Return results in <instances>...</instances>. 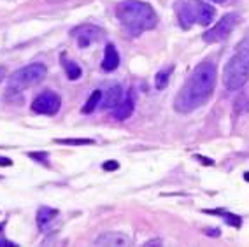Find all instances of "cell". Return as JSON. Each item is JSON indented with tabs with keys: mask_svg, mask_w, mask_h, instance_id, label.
I'll list each match as a JSON object with an SVG mask.
<instances>
[{
	"mask_svg": "<svg viewBox=\"0 0 249 247\" xmlns=\"http://www.w3.org/2000/svg\"><path fill=\"white\" fill-rule=\"evenodd\" d=\"M16 244L9 242V240H5V238H0V247H14Z\"/></svg>",
	"mask_w": 249,
	"mask_h": 247,
	"instance_id": "22",
	"label": "cell"
},
{
	"mask_svg": "<svg viewBox=\"0 0 249 247\" xmlns=\"http://www.w3.org/2000/svg\"><path fill=\"white\" fill-rule=\"evenodd\" d=\"M216 65L209 60L202 62L188 77L179 95L174 100V109L181 114H190L209 100L216 86Z\"/></svg>",
	"mask_w": 249,
	"mask_h": 247,
	"instance_id": "1",
	"label": "cell"
},
{
	"mask_svg": "<svg viewBox=\"0 0 249 247\" xmlns=\"http://www.w3.org/2000/svg\"><path fill=\"white\" fill-rule=\"evenodd\" d=\"M63 60V69H65V72H67L69 79L76 81L81 77V67L77 65L76 62H72V60H65V56L62 58Z\"/></svg>",
	"mask_w": 249,
	"mask_h": 247,
	"instance_id": "15",
	"label": "cell"
},
{
	"mask_svg": "<svg viewBox=\"0 0 249 247\" xmlns=\"http://www.w3.org/2000/svg\"><path fill=\"white\" fill-rule=\"evenodd\" d=\"M5 75H7V71H5V67H0V83L5 79Z\"/></svg>",
	"mask_w": 249,
	"mask_h": 247,
	"instance_id": "23",
	"label": "cell"
},
{
	"mask_svg": "<svg viewBox=\"0 0 249 247\" xmlns=\"http://www.w3.org/2000/svg\"><path fill=\"white\" fill-rule=\"evenodd\" d=\"M0 238H4V223L0 225Z\"/></svg>",
	"mask_w": 249,
	"mask_h": 247,
	"instance_id": "26",
	"label": "cell"
},
{
	"mask_svg": "<svg viewBox=\"0 0 249 247\" xmlns=\"http://www.w3.org/2000/svg\"><path fill=\"white\" fill-rule=\"evenodd\" d=\"M179 25L184 30L192 28L193 25H209L214 19V7L205 4L202 0H179L176 4Z\"/></svg>",
	"mask_w": 249,
	"mask_h": 247,
	"instance_id": "3",
	"label": "cell"
},
{
	"mask_svg": "<svg viewBox=\"0 0 249 247\" xmlns=\"http://www.w3.org/2000/svg\"><path fill=\"white\" fill-rule=\"evenodd\" d=\"M11 165H13V161L9 158H2L0 156V167H11Z\"/></svg>",
	"mask_w": 249,
	"mask_h": 247,
	"instance_id": "21",
	"label": "cell"
},
{
	"mask_svg": "<svg viewBox=\"0 0 249 247\" xmlns=\"http://www.w3.org/2000/svg\"><path fill=\"white\" fill-rule=\"evenodd\" d=\"M118 65H120V53H118V49L112 44H107L102 60V69L106 72H112L118 69Z\"/></svg>",
	"mask_w": 249,
	"mask_h": 247,
	"instance_id": "12",
	"label": "cell"
},
{
	"mask_svg": "<svg viewBox=\"0 0 249 247\" xmlns=\"http://www.w3.org/2000/svg\"><path fill=\"white\" fill-rule=\"evenodd\" d=\"M102 95L104 93L100 91V89H95V91L89 95L88 100H86L85 107H83V112H85V114H91V112L97 109V106H100V102H102Z\"/></svg>",
	"mask_w": 249,
	"mask_h": 247,
	"instance_id": "14",
	"label": "cell"
},
{
	"mask_svg": "<svg viewBox=\"0 0 249 247\" xmlns=\"http://www.w3.org/2000/svg\"><path fill=\"white\" fill-rule=\"evenodd\" d=\"M153 244H161V240H149V242H146L144 246H153Z\"/></svg>",
	"mask_w": 249,
	"mask_h": 247,
	"instance_id": "25",
	"label": "cell"
},
{
	"mask_svg": "<svg viewBox=\"0 0 249 247\" xmlns=\"http://www.w3.org/2000/svg\"><path fill=\"white\" fill-rule=\"evenodd\" d=\"M97 246H116V247H123V246H132V238L128 235L121 233V231H107V233L100 235V237L95 240Z\"/></svg>",
	"mask_w": 249,
	"mask_h": 247,
	"instance_id": "9",
	"label": "cell"
},
{
	"mask_svg": "<svg viewBox=\"0 0 249 247\" xmlns=\"http://www.w3.org/2000/svg\"><path fill=\"white\" fill-rule=\"evenodd\" d=\"M121 100H123V88H121L120 84H114V86H111V88L102 95L100 107H102V109H112V107L118 106Z\"/></svg>",
	"mask_w": 249,
	"mask_h": 247,
	"instance_id": "11",
	"label": "cell"
},
{
	"mask_svg": "<svg viewBox=\"0 0 249 247\" xmlns=\"http://www.w3.org/2000/svg\"><path fill=\"white\" fill-rule=\"evenodd\" d=\"M72 35L77 40L79 48H88L102 37V30L93 27V25H81V27L72 30Z\"/></svg>",
	"mask_w": 249,
	"mask_h": 247,
	"instance_id": "8",
	"label": "cell"
},
{
	"mask_svg": "<svg viewBox=\"0 0 249 247\" xmlns=\"http://www.w3.org/2000/svg\"><path fill=\"white\" fill-rule=\"evenodd\" d=\"M30 158L39 159L42 163H48V155H46V153H30Z\"/></svg>",
	"mask_w": 249,
	"mask_h": 247,
	"instance_id": "19",
	"label": "cell"
},
{
	"mask_svg": "<svg viewBox=\"0 0 249 247\" xmlns=\"http://www.w3.org/2000/svg\"><path fill=\"white\" fill-rule=\"evenodd\" d=\"M196 158L202 159V163H204V165H213L214 163L213 159H207V158H204V156H196Z\"/></svg>",
	"mask_w": 249,
	"mask_h": 247,
	"instance_id": "24",
	"label": "cell"
},
{
	"mask_svg": "<svg viewBox=\"0 0 249 247\" xmlns=\"http://www.w3.org/2000/svg\"><path fill=\"white\" fill-rule=\"evenodd\" d=\"M116 16L120 19L121 27L132 37H139L147 30H153L158 23L156 13L151 5L139 2V0H124L118 5Z\"/></svg>",
	"mask_w": 249,
	"mask_h": 247,
	"instance_id": "2",
	"label": "cell"
},
{
	"mask_svg": "<svg viewBox=\"0 0 249 247\" xmlns=\"http://www.w3.org/2000/svg\"><path fill=\"white\" fill-rule=\"evenodd\" d=\"M134 107H135L134 95L130 93V95H126V97H124L118 106L112 107L111 112H112V116H114V119H118V121H124V119H128L130 116H132Z\"/></svg>",
	"mask_w": 249,
	"mask_h": 247,
	"instance_id": "10",
	"label": "cell"
},
{
	"mask_svg": "<svg viewBox=\"0 0 249 247\" xmlns=\"http://www.w3.org/2000/svg\"><path fill=\"white\" fill-rule=\"evenodd\" d=\"M48 75V69L44 63H32V65L21 67L9 77V86H7V95L11 93H21L23 89L37 86L44 81Z\"/></svg>",
	"mask_w": 249,
	"mask_h": 247,
	"instance_id": "5",
	"label": "cell"
},
{
	"mask_svg": "<svg viewBox=\"0 0 249 247\" xmlns=\"http://www.w3.org/2000/svg\"><path fill=\"white\" fill-rule=\"evenodd\" d=\"M249 81V48H242L228 60L223 71V83L228 89L237 91Z\"/></svg>",
	"mask_w": 249,
	"mask_h": 247,
	"instance_id": "4",
	"label": "cell"
},
{
	"mask_svg": "<svg viewBox=\"0 0 249 247\" xmlns=\"http://www.w3.org/2000/svg\"><path fill=\"white\" fill-rule=\"evenodd\" d=\"M118 168H120L118 161H106L104 163V170H118Z\"/></svg>",
	"mask_w": 249,
	"mask_h": 247,
	"instance_id": "20",
	"label": "cell"
},
{
	"mask_svg": "<svg viewBox=\"0 0 249 247\" xmlns=\"http://www.w3.org/2000/svg\"><path fill=\"white\" fill-rule=\"evenodd\" d=\"M205 212H209V211H205ZM209 214H219V216H223V219L227 221L230 226H233V228H239L240 226V217L235 216V214H230V212H225V211H211Z\"/></svg>",
	"mask_w": 249,
	"mask_h": 247,
	"instance_id": "17",
	"label": "cell"
},
{
	"mask_svg": "<svg viewBox=\"0 0 249 247\" xmlns=\"http://www.w3.org/2000/svg\"><path fill=\"white\" fill-rule=\"evenodd\" d=\"M62 106V98L58 97L56 93L51 89H46L34 100L32 104V110L36 114H44V116H54L60 110Z\"/></svg>",
	"mask_w": 249,
	"mask_h": 247,
	"instance_id": "7",
	"label": "cell"
},
{
	"mask_svg": "<svg viewBox=\"0 0 249 247\" xmlns=\"http://www.w3.org/2000/svg\"><path fill=\"white\" fill-rule=\"evenodd\" d=\"M246 181H249V174H246Z\"/></svg>",
	"mask_w": 249,
	"mask_h": 247,
	"instance_id": "28",
	"label": "cell"
},
{
	"mask_svg": "<svg viewBox=\"0 0 249 247\" xmlns=\"http://www.w3.org/2000/svg\"><path fill=\"white\" fill-rule=\"evenodd\" d=\"M56 144H62V146H89L93 144L91 139H58Z\"/></svg>",
	"mask_w": 249,
	"mask_h": 247,
	"instance_id": "18",
	"label": "cell"
},
{
	"mask_svg": "<svg viewBox=\"0 0 249 247\" xmlns=\"http://www.w3.org/2000/svg\"><path fill=\"white\" fill-rule=\"evenodd\" d=\"M213 2H216V4H223L225 0H213Z\"/></svg>",
	"mask_w": 249,
	"mask_h": 247,
	"instance_id": "27",
	"label": "cell"
},
{
	"mask_svg": "<svg viewBox=\"0 0 249 247\" xmlns=\"http://www.w3.org/2000/svg\"><path fill=\"white\" fill-rule=\"evenodd\" d=\"M237 25V16L235 14H225L221 19H219L216 25H214L211 30H207L204 34V40L209 42V44H214V42H221L225 40L228 35L231 34V30L235 28Z\"/></svg>",
	"mask_w": 249,
	"mask_h": 247,
	"instance_id": "6",
	"label": "cell"
},
{
	"mask_svg": "<svg viewBox=\"0 0 249 247\" xmlns=\"http://www.w3.org/2000/svg\"><path fill=\"white\" fill-rule=\"evenodd\" d=\"M58 216V211L56 209H51V207H40L37 211V225H39L40 229H48L49 225L54 221V217Z\"/></svg>",
	"mask_w": 249,
	"mask_h": 247,
	"instance_id": "13",
	"label": "cell"
},
{
	"mask_svg": "<svg viewBox=\"0 0 249 247\" xmlns=\"http://www.w3.org/2000/svg\"><path fill=\"white\" fill-rule=\"evenodd\" d=\"M170 74H172V67H169V69H163V71H160L158 74H156V77H155L156 89H165V88H167V84H169V79H170Z\"/></svg>",
	"mask_w": 249,
	"mask_h": 247,
	"instance_id": "16",
	"label": "cell"
}]
</instances>
